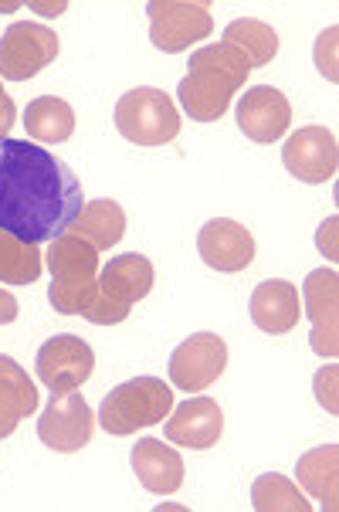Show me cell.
I'll list each match as a JSON object with an SVG mask.
<instances>
[{
    "label": "cell",
    "instance_id": "8992f818",
    "mask_svg": "<svg viewBox=\"0 0 339 512\" xmlns=\"http://www.w3.org/2000/svg\"><path fill=\"white\" fill-rule=\"evenodd\" d=\"M150 14V41L167 55L187 51L190 45L204 41L214 31V17L207 4H190V0H153L146 4Z\"/></svg>",
    "mask_w": 339,
    "mask_h": 512
},
{
    "label": "cell",
    "instance_id": "9c48e42d",
    "mask_svg": "<svg viewBox=\"0 0 339 512\" xmlns=\"http://www.w3.org/2000/svg\"><path fill=\"white\" fill-rule=\"evenodd\" d=\"M95 367V353L82 336H51V340L38 350L34 370L38 380L45 384L51 394H65V390H78L85 380L92 377Z\"/></svg>",
    "mask_w": 339,
    "mask_h": 512
},
{
    "label": "cell",
    "instance_id": "1f68e13d",
    "mask_svg": "<svg viewBox=\"0 0 339 512\" xmlns=\"http://www.w3.org/2000/svg\"><path fill=\"white\" fill-rule=\"evenodd\" d=\"M333 231H336V218H329L323 228H319V248L329 241V258H336V248H333Z\"/></svg>",
    "mask_w": 339,
    "mask_h": 512
},
{
    "label": "cell",
    "instance_id": "4dcf8cb0",
    "mask_svg": "<svg viewBox=\"0 0 339 512\" xmlns=\"http://www.w3.org/2000/svg\"><path fill=\"white\" fill-rule=\"evenodd\" d=\"M17 319V299L7 289H0V326L14 323Z\"/></svg>",
    "mask_w": 339,
    "mask_h": 512
},
{
    "label": "cell",
    "instance_id": "f1b7e54d",
    "mask_svg": "<svg viewBox=\"0 0 339 512\" xmlns=\"http://www.w3.org/2000/svg\"><path fill=\"white\" fill-rule=\"evenodd\" d=\"M316 397L329 414H336V367H326L316 373Z\"/></svg>",
    "mask_w": 339,
    "mask_h": 512
},
{
    "label": "cell",
    "instance_id": "4316f807",
    "mask_svg": "<svg viewBox=\"0 0 339 512\" xmlns=\"http://www.w3.org/2000/svg\"><path fill=\"white\" fill-rule=\"evenodd\" d=\"M129 309L133 306H123V302H116V299H109V295H95V302L89 309L82 312L89 323H95V326H116V323H126L129 319Z\"/></svg>",
    "mask_w": 339,
    "mask_h": 512
},
{
    "label": "cell",
    "instance_id": "52a82bcc",
    "mask_svg": "<svg viewBox=\"0 0 339 512\" xmlns=\"http://www.w3.org/2000/svg\"><path fill=\"white\" fill-rule=\"evenodd\" d=\"M228 367V343L217 333H194L170 353V384L184 394H204Z\"/></svg>",
    "mask_w": 339,
    "mask_h": 512
},
{
    "label": "cell",
    "instance_id": "d4e9b609",
    "mask_svg": "<svg viewBox=\"0 0 339 512\" xmlns=\"http://www.w3.org/2000/svg\"><path fill=\"white\" fill-rule=\"evenodd\" d=\"M251 506L258 512H312V502H306L302 489L285 475H258L251 485Z\"/></svg>",
    "mask_w": 339,
    "mask_h": 512
},
{
    "label": "cell",
    "instance_id": "9a60e30c",
    "mask_svg": "<svg viewBox=\"0 0 339 512\" xmlns=\"http://www.w3.org/2000/svg\"><path fill=\"white\" fill-rule=\"evenodd\" d=\"M187 68L190 72L177 85L180 106H184V112L194 123H217L231 109V99L238 95V89H234L228 78L214 75L207 65L194 62V58H190Z\"/></svg>",
    "mask_w": 339,
    "mask_h": 512
},
{
    "label": "cell",
    "instance_id": "7402d4cb",
    "mask_svg": "<svg viewBox=\"0 0 339 512\" xmlns=\"http://www.w3.org/2000/svg\"><path fill=\"white\" fill-rule=\"evenodd\" d=\"M24 129L31 143H65L75 133V109L58 95H38L24 109Z\"/></svg>",
    "mask_w": 339,
    "mask_h": 512
},
{
    "label": "cell",
    "instance_id": "603a6c76",
    "mask_svg": "<svg viewBox=\"0 0 339 512\" xmlns=\"http://www.w3.org/2000/svg\"><path fill=\"white\" fill-rule=\"evenodd\" d=\"M224 45L238 48L251 68H262L278 55V34L272 24L258 21V17H241L224 28Z\"/></svg>",
    "mask_w": 339,
    "mask_h": 512
},
{
    "label": "cell",
    "instance_id": "30bf717a",
    "mask_svg": "<svg viewBox=\"0 0 339 512\" xmlns=\"http://www.w3.org/2000/svg\"><path fill=\"white\" fill-rule=\"evenodd\" d=\"M282 163L302 184H326L336 177L339 150L336 136L326 126H302L282 146Z\"/></svg>",
    "mask_w": 339,
    "mask_h": 512
},
{
    "label": "cell",
    "instance_id": "7c38bea8",
    "mask_svg": "<svg viewBox=\"0 0 339 512\" xmlns=\"http://www.w3.org/2000/svg\"><path fill=\"white\" fill-rule=\"evenodd\" d=\"M167 441L190 451L214 448L224 435V411L214 397H190L180 407H173L163 424Z\"/></svg>",
    "mask_w": 339,
    "mask_h": 512
},
{
    "label": "cell",
    "instance_id": "ba28073f",
    "mask_svg": "<svg viewBox=\"0 0 339 512\" xmlns=\"http://www.w3.org/2000/svg\"><path fill=\"white\" fill-rule=\"evenodd\" d=\"M92 431H95V414L82 394H75V390L51 394V401L45 411H41V421H38L41 445L72 455V451H82L89 445Z\"/></svg>",
    "mask_w": 339,
    "mask_h": 512
},
{
    "label": "cell",
    "instance_id": "ffe728a7",
    "mask_svg": "<svg viewBox=\"0 0 339 512\" xmlns=\"http://www.w3.org/2000/svg\"><path fill=\"white\" fill-rule=\"evenodd\" d=\"M295 485L306 489L312 499L323 502L326 509L339 506V448L323 445L299 455L295 465Z\"/></svg>",
    "mask_w": 339,
    "mask_h": 512
},
{
    "label": "cell",
    "instance_id": "484cf974",
    "mask_svg": "<svg viewBox=\"0 0 339 512\" xmlns=\"http://www.w3.org/2000/svg\"><path fill=\"white\" fill-rule=\"evenodd\" d=\"M194 62H201L211 68L214 75H221V78H228V82L234 85V89H245V82H248V72H251V65H248V58L241 55L238 48H231V45H207L201 51H194Z\"/></svg>",
    "mask_w": 339,
    "mask_h": 512
},
{
    "label": "cell",
    "instance_id": "e0dca14e",
    "mask_svg": "<svg viewBox=\"0 0 339 512\" xmlns=\"http://www.w3.org/2000/svg\"><path fill=\"white\" fill-rule=\"evenodd\" d=\"M129 462H133L139 485L153 496H173L184 485V458L160 438H139Z\"/></svg>",
    "mask_w": 339,
    "mask_h": 512
},
{
    "label": "cell",
    "instance_id": "ac0fdd59",
    "mask_svg": "<svg viewBox=\"0 0 339 512\" xmlns=\"http://www.w3.org/2000/svg\"><path fill=\"white\" fill-rule=\"evenodd\" d=\"M153 282H156L153 262L146 255H136V251L109 258V265L99 272V292L116 302H123V306H133V302L146 299L153 289Z\"/></svg>",
    "mask_w": 339,
    "mask_h": 512
},
{
    "label": "cell",
    "instance_id": "d6986e66",
    "mask_svg": "<svg viewBox=\"0 0 339 512\" xmlns=\"http://www.w3.org/2000/svg\"><path fill=\"white\" fill-rule=\"evenodd\" d=\"M38 411V390L28 370L0 353V438H11L21 418Z\"/></svg>",
    "mask_w": 339,
    "mask_h": 512
},
{
    "label": "cell",
    "instance_id": "5bb4252c",
    "mask_svg": "<svg viewBox=\"0 0 339 512\" xmlns=\"http://www.w3.org/2000/svg\"><path fill=\"white\" fill-rule=\"evenodd\" d=\"M292 106L272 85H251L238 102V129L251 143H275L289 133Z\"/></svg>",
    "mask_w": 339,
    "mask_h": 512
},
{
    "label": "cell",
    "instance_id": "6da1fadb",
    "mask_svg": "<svg viewBox=\"0 0 339 512\" xmlns=\"http://www.w3.org/2000/svg\"><path fill=\"white\" fill-rule=\"evenodd\" d=\"M82 201V180L65 160L31 140H0V231L41 245L72 228Z\"/></svg>",
    "mask_w": 339,
    "mask_h": 512
},
{
    "label": "cell",
    "instance_id": "f546056e",
    "mask_svg": "<svg viewBox=\"0 0 339 512\" xmlns=\"http://www.w3.org/2000/svg\"><path fill=\"white\" fill-rule=\"evenodd\" d=\"M17 123V106L14 99L0 89V140H7V133H11V126Z\"/></svg>",
    "mask_w": 339,
    "mask_h": 512
},
{
    "label": "cell",
    "instance_id": "44dd1931",
    "mask_svg": "<svg viewBox=\"0 0 339 512\" xmlns=\"http://www.w3.org/2000/svg\"><path fill=\"white\" fill-rule=\"evenodd\" d=\"M68 231H72L75 238L89 241L95 251H109V248H116L126 234V211L116 201H109V197H99V201L85 204L82 211H78V218L72 221Z\"/></svg>",
    "mask_w": 339,
    "mask_h": 512
},
{
    "label": "cell",
    "instance_id": "4fadbf2b",
    "mask_svg": "<svg viewBox=\"0 0 339 512\" xmlns=\"http://www.w3.org/2000/svg\"><path fill=\"white\" fill-rule=\"evenodd\" d=\"M197 251H201L204 265H211L214 272L234 275L245 272L255 262V238H251L245 224L231 218H214L197 234Z\"/></svg>",
    "mask_w": 339,
    "mask_h": 512
},
{
    "label": "cell",
    "instance_id": "277c9868",
    "mask_svg": "<svg viewBox=\"0 0 339 512\" xmlns=\"http://www.w3.org/2000/svg\"><path fill=\"white\" fill-rule=\"evenodd\" d=\"M116 129L136 146H163L180 133V112L163 89L139 85L116 102Z\"/></svg>",
    "mask_w": 339,
    "mask_h": 512
},
{
    "label": "cell",
    "instance_id": "8fae6325",
    "mask_svg": "<svg viewBox=\"0 0 339 512\" xmlns=\"http://www.w3.org/2000/svg\"><path fill=\"white\" fill-rule=\"evenodd\" d=\"M336 309H339V279L333 268H316L302 285V316L312 323V350L333 360L336 343Z\"/></svg>",
    "mask_w": 339,
    "mask_h": 512
},
{
    "label": "cell",
    "instance_id": "5b68a950",
    "mask_svg": "<svg viewBox=\"0 0 339 512\" xmlns=\"http://www.w3.org/2000/svg\"><path fill=\"white\" fill-rule=\"evenodd\" d=\"M58 34L34 21H14L0 38V78L28 82L58 58Z\"/></svg>",
    "mask_w": 339,
    "mask_h": 512
},
{
    "label": "cell",
    "instance_id": "7a4b0ae2",
    "mask_svg": "<svg viewBox=\"0 0 339 512\" xmlns=\"http://www.w3.org/2000/svg\"><path fill=\"white\" fill-rule=\"evenodd\" d=\"M45 265L51 272L48 302L62 316H82L99 295V251L72 231L58 234L48 245Z\"/></svg>",
    "mask_w": 339,
    "mask_h": 512
},
{
    "label": "cell",
    "instance_id": "2e32d148",
    "mask_svg": "<svg viewBox=\"0 0 339 512\" xmlns=\"http://www.w3.org/2000/svg\"><path fill=\"white\" fill-rule=\"evenodd\" d=\"M251 323H255L268 336H285L299 326L302 319V299L299 289L285 279H268L262 285H255L248 302Z\"/></svg>",
    "mask_w": 339,
    "mask_h": 512
},
{
    "label": "cell",
    "instance_id": "cb8c5ba5",
    "mask_svg": "<svg viewBox=\"0 0 339 512\" xmlns=\"http://www.w3.org/2000/svg\"><path fill=\"white\" fill-rule=\"evenodd\" d=\"M45 272V255L38 245L0 231V285H34Z\"/></svg>",
    "mask_w": 339,
    "mask_h": 512
},
{
    "label": "cell",
    "instance_id": "83f0119b",
    "mask_svg": "<svg viewBox=\"0 0 339 512\" xmlns=\"http://www.w3.org/2000/svg\"><path fill=\"white\" fill-rule=\"evenodd\" d=\"M333 48H336V28H329L319 34V45H316V65L329 82H336V58H333Z\"/></svg>",
    "mask_w": 339,
    "mask_h": 512
},
{
    "label": "cell",
    "instance_id": "3957f363",
    "mask_svg": "<svg viewBox=\"0 0 339 512\" xmlns=\"http://www.w3.org/2000/svg\"><path fill=\"white\" fill-rule=\"evenodd\" d=\"M170 411H173V390L160 377H133L109 390L95 421L102 424L106 435L129 438L139 428L163 424Z\"/></svg>",
    "mask_w": 339,
    "mask_h": 512
}]
</instances>
